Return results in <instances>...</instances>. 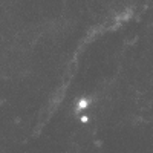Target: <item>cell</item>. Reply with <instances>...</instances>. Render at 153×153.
I'll use <instances>...</instances> for the list:
<instances>
[{
  "label": "cell",
  "instance_id": "cell-1",
  "mask_svg": "<svg viewBox=\"0 0 153 153\" xmlns=\"http://www.w3.org/2000/svg\"><path fill=\"white\" fill-rule=\"evenodd\" d=\"M84 107H87V100H81L78 104V109H84Z\"/></svg>",
  "mask_w": 153,
  "mask_h": 153
}]
</instances>
